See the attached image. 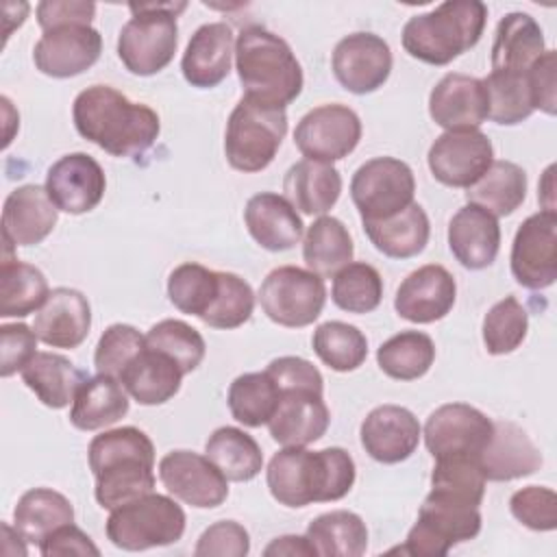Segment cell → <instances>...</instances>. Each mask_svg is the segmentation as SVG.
<instances>
[{
  "label": "cell",
  "instance_id": "obj_1",
  "mask_svg": "<svg viewBox=\"0 0 557 557\" xmlns=\"http://www.w3.org/2000/svg\"><path fill=\"white\" fill-rule=\"evenodd\" d=\"M78 135L111 157L144 154L159 137L161 122L154 109L128 100L109 85L83 89L72 104Z\"/></svg>",
  "mask_w": 557,
  "mask_h": 557
},
{
  "label": "cell",
  "instance_id": "obj_2",
  "mask_svg": "<svg viewBox=\"0 0 557 557\" xmlns=\"http://www.w3.org/2000/svg\"><path fill=\"white\" fill-rule=\"evenodd\" d=\"M355 476V459L339 446L322 450L283 446L272 455L265 470L272 498L294 509L344 498L352 490Z\"/></svg>",
  "mask_w": 557,
  "mask_h": 557
},
{
  "label": "cell",
  "instance_id": "obj_3",
  "mask_svg": "<svg viewBox=\"0 0 557 557\" xmlns=\"http://www.w3.org/2000/svg\"><path fill=\"white\" fill-rule=\"evenodd\" d=\"M87 459L96 479V500L109 511L154 490V444L137 426L96 435L89 442Z\"/></svg>",
  "mask_w": 557,
  "mask_h": 557
},
{
  "label": "cell",
  "instance_id": "obj_4",
  "mask_svg": "<svg viewBox=\"0 0 557 557\" xmlns=\"http://www.w3.org/2000/svg\"><path fill=\"white\" fill-rule=\"evenodd\" d=\"M235 70L244 96L285 109L302 91V67L289 44L272 30L250 24L235 39Z\"/></svg>",
  "mask_w": 557,
  "mask_h": 557
},
{
  "label": "cell",
  "instance_id": "obj_5",
  "mask_svg": "<svg viewBox=\"0 0 557 557\" xmlns=\"http://www.w3.org/2000/svg\"><path fill=\"white\" fill-rule=\"evenodd\" d=\"M485 22L487 7L481 0H448L405 22L403 48L422 63L446 65L479 44Z\"/></svg>",
  "mask_w": 557,
  "mask_h": 557
},
{
  "label": "cell",
  "instance_id": "obj_6",
  "mask_svg": "<svg viewBox=\"0 0 557 557\" xmlns=\"http://www.w3.org/2000/svg\"><path fill=\"white\" fill-rule=\"evenodd\" d=\"M133 17L117 35V57L135 76H152L170 65L178 46L176 17L187 2H131Z\"/></svg>",
  "mask_w": 557,
  "mask_h": 557
},
{
  "label": "cell",
  "instance_id": "obj_7",
  "mask_svg": "<svg viewBox=\"0 0 557 557\" xmlns=\"http://www.w3.org/2000/svg\"><path fill=\"white\" fill-rule=\"evenodd\" d=\"M285 133V109L244 96L231 111L224 131V154L228 165L246 174L265 170L274 161Z\"/></svg>",
  "mask_w": 557,
  "mask_h": 557
},
{
  "label": "cell",
  "instance_id": "obj_8",
  "mask_svg": "<svg viewBox=\"0 0 557 557\" xmlns=\"http://www.w3.org/2000/svg\"><path fill=\"white\" fill-rule=\"evenodd\" d=\"M183 507L165 494H146L117 509L107 518V537L122 550H146L170 546L185 533Z\"/></svg>",
  "mask_w": 557,
  "mask_h": 557
},
{
  "label": "cell",
  "instance_id": "obj_9",
  "mask_svg": "<svg viewBox=\"0 0 557 557\" xmlns=\"http://www.w3.org/2000/svg\"><path fill=\"white\" fill-rule=\"evenodd\" d=\"M479 533V507L429 492L420 505L416 524L398 550L413 557H444L455 544L474 540Z\"/></svg>",
  "mask_w": 557,
  "mask_h": 557
},
{
  "label": "cell",
  "instance_id": "obj_10",
  "mask_svg": "<svg viewBox=\"0 0 557 557\" xmlns=\"http://www.w3.org/2000/svg\"><path fill=\"white\" fill-rule=\"evenodd\" d=\"M259 302L274 324L309 326L320 318L326 302L324 278L298 265H278L263 278Z\"/></svg>",
  "mask_w": 557,
  "mask_h": 557
},
{
  "label": "cell",
  "instance_id": "obj_11",
  "mask_svg": "<svg viewBox=\"0 0 557 557\" xmlns=\"http://www.w3.org/2000/svg\"><path fill=\"white\" fill-rule=\"evenodd\" d=\"M416 178L411 168L396 157H374L357 168L350 198L366 220H387L413 202Z\"/></svg>",
  "mask_w": 557,
  "mask_h": 557
},
{
  "label": "cell",
  "instance_id": "obj_12",
  "mask_svg": "<svg viewBox=\"0 0 557 557\" xmlns=\"http://www.w3.org/2000/svg\"><path fill=\"white\" fill-rule=\"evenodd\" d=\"M494 433V422L472 405L446 403L424 422V444L433 459H479Z\"/></svg>",
  "mask_w": 557,
  "mask_h": 557
},
{
  "label": "cell",
  "instance_id": "obj_13",
  "mask_svg": "<svg viewBox=\"0 0 557 557\" xmlns=\"http://www.w3.org/2000/svg\"><path fill=\"white\" fill-rule=\"evenodd\" d=\"M361 139V120L346 104H320L305 113L294 131V144L305 159L333 163L348 157Z\"/></svg>",
  "mask_w": 557,
  "mask_h": 557
},
{
  "label": "cell",
  "instance_id": "obj_14",
  "mask_svg": "<svg viewBox=\"0 0 557 557\" xmlns=\"http://www.w3.org/2000/svg\"><path fill=\"white\" fill-rule=\"evenodd\" d=\"M511 274L533 292L546 289L557 278V213L537 211L516 231L511 244Z\"/></svg>",
  "mask_w": 557,
  "mask_h": 557
},
{
  "label": "cell",
  "instance_id": "obj_15",
  "mask_svg": "<svg viewBox=\"0 0 557 557\" xmlns=\"http://www.w3.org/2000/svg\"><path fill=\"white\" fill-rule=\"evenodd\" d=\"M494 146L479 128L446 131L429 148L426 163L435 181L446 187L474 185L492 165Z\"/></svg>",
  "mask_w": 557,
  "mask_h": 557
},
{
  "label": "cell",
  "instance_id": "obj_16",
  "mask_svg": "<svg viewBox=\"0 0 557 557\" xmlns=\"http://www.w3.org/2000/svg\"><path fill=\"white\" fill-rule=\"evenodd\" d=\"M392 50L387 41L374 33H352L337 41L331 67L337 83L357 96L372 94L389 78Z\"/></svg>",
  "mask_w": 557,
  "mask_h": 557
},
{
  "label": "cell",
  "instance_id": "obj_17",
  "mask_svg": "<svg viewBox=\"0 0 557 557\" xmlns=\"http://www.w3.org/2000/svg\"><path fill=\"white\" fill-rule=\"evenodd\" d=\"M159 479L163 487L185 505L196 509L220 507L228 496L226 476L209 461V457L191 450H172L159 461Z\"/></svg>",
  "mask_w": 557,
  "mask_h": 557
},
{
  "label": "cell",
  "instance_id": "obj_18",
  "mask_svg": "<svg viewBox=\"0 0 557 557\" xmlns=\"http://www.w3.org/2000/svg\"><path fill=\"white\" fill-rule=\"evenodd\" d=\"M102 52V35L91 24H67L44 30L33 48L35 67L52 78L87 72Z\"/></svg>",
  "mask_w": 557,
  "mask_h": 557
},
{
  "label": "cell",
  "instance_id": "obj_19",
  "mask_svg": "<svg viewBox=\"0 0 557 557\" xmlns=\"http://www.w3.org/2000/svg\"><path fill=\"white\" fill-rule=\"evenodd\" d=\"M44 187L59 211L81 215L100 205L107 176L100 163L87 152H70L48 168Z\"/></svg>",
  "mask_w": 557,
  "mask_h": 557
},
{
  "label": "cell",
  "instance_id": "obj_20",
  "mask_svg": "<svg viewBox=\"0 0 557 557\" xmlns=\"http://www.w3.org/2000/svg\"><path fill=\"white\" fill-rule=\"evenodd\" d=\"M457 298L455 276L440 263H426L403 278L394 309L403 320L431 324L446 318Z\"/></svg>",
  "mask_w": 557,
  "mask_h": 557
},
{
  "label": "cell",
  "instance_id": "obj_21",
  "mask_svg": "<svg viewBox=\"0 0 557 557\" xmlns=\"http://www.w3.org/2000/svg\"><path fill=\"white\" fill-rule=\"evenodd\" d=\"M490 113L483 78L450 72L429 94V115L446 131L479 128Z\"/></svg>",
  "mask_w": 557,
  "mask_h": 557
},
{
  "label": "cell",
  "instance_id": "obj_22",
  "mask_svg": "<svg viewBox=\"0 0 557 557\" xmlns=\"http://www.w3.org/2000/svg\"><path fill=\"white\" fill-rule=\"evenodd\" d=\"M422 426L418 418L400 405L374 407L361 422L359 437L363 450L379 463H400L420 444Z\"/></svg>",
  "mask_w": 557,
  "mask_h": 557
},
{
  "label": "cell",
  "instance_id": "obj_23",
  "mask_svg": "<svg viewBox=\"0 0 557 557\" xmlns=\"http://www.w3.org/2000/svg\"><path fill=\"white\" fill-rule=\"evenodd\" d=\"M91 329V307L83 292L74 287L50 289L46 302L35 313L33 331L52 348H78Z\"/></svg>",
  "mask_w": 557,
  "mask_h": 557
},
{
  "label": "cell",
  "instance_id": "obj_24",
  "mask_svg": "<svg viewBox=\"0 0 557 557\" xmlns=\"http://www.w3.org/2000/svg\"><path fill=\"white\" fill-rule=\"evenodd\" d=\"M233 54V28L226 22H209L191 35L181 59V72L191 87L211 89L228 76Z\"/></svg>",
  "mask_w": 557,
  "mask_h": 557
},
{
  "label": "cell",
  "instance_id": "obj_25",
  "mask_svg": "<svg viewBox=\"0 0 557 557\" xmlns=\"http://www.w3.org/2000/svg\"><path fill=\"white\" fill-rule=\"evenodd\" d=\"M331 422V411L318 392H281L274 416L268 422L270 435L281 446H309L318 442Z\"/></svg>",
  "mask_w": 557,
  "mask_h": 557
},
{
  "label": "cell",
  "instance_id": "obj_26",
  "mask_svg": "<svg viewBox=\"0 0 557 557\" xmlns=\"http://www.w3.org/2000/svg\"><path fill=\"white\" fill-rule=\"evenodd\" d=\"M57 218L59 209L46 187L35 183L15 187L2 207V237L13 246L41 244L52 233Z\"/></svg>",
  "mask_w": 557,
  "mask_h": 557
},
{
  "label": "cell",
  "instance_id": "obj_27",
  "mask_svg": "<svg viewBox=\"0 0 557 557\" xmlns=\"http://www.w3.org/2000/svg\"><path fill=\"white\" fill-rule=\"evenodd\" d=\"M448 248L468 270L490 268L500 248L498 220L476 205H463L448 222Z\"/></svg>",
  "mask_w": 557,
  "mask_h": 557
},
{
  "label": "cell",
  "instance_id": "obj_28",
  "mask_svg": "<svg viewBox=\"0 0 557 557\" xmlns=\"http://www.w3.org/2000/svg\"><path fill=\"white\" fill-rule=\"evenodd\" d=\"M476 461L485 481H513L540 470L542 453L516 422L500 420Z\"/></svg>",
  "mask_w": 557,
  "mask_h": 557
},
{
  "label": "cell",
  "instance_id": "obj_29",
  "mask_svg": "<svg viewBox=\"0 0 557 557\" xmlns=\"http://www.w3.org/2000/svg\"><path fill=\"white\" fill-rule=\"evenodd\" d=\"M244 222L250 237L270 252L294 248L302 237V220L285 196L261 191L248 198Z\"/></svg>",
  "mask_w": 557,
  "mask_h": 557
},
{
  "label": "cell",
  "instance_id": "obj_30",
  "mask_svg": "<svg viewBox=\"0 0 557 557\" xmlns=\"http://www.w3.org/2000/svg\"><path fill=\"white\" fill-rule=\"evenodd\" d=\"M542 54L544 33L529 13L513 11L498 22L492 44V72L524 74Z\"/></svg>",
  "mask_w": 557,
  "mask_h": 557
},
{
  "label": "cell",
  "instance_id": "obj_31",
  "mask_svg": "<svg viewBox=\"0 0 557 557\" xmlns=\"http://www.w3.org/2000/svg\"><path fill=\"white\" fill-rule=\"evenodd\" d=\"M283 191L294 209L307 215H324L339 200L342 176L331 163L302 159L285 172Z\"/></svg>",
  "mask_w": 557,
  "mask_h": 557
},
{
  "label": "cell",
  "instance_id": "obj_32",
  "mask_svg": "<svg viewBox=\"0 0 557 557\" xmlns=\"http://www.w3.org/2000/svg\"><path fill=\"white\" fill-rule=\"evenodd\" d=\"M183 370L168 355L144 348L122 372L120 383L139 405L152 407L174 398L181 389Z\"/></svg>",
  "mask_w": 557,
  "mask_h": 557
},
{
  "label": "cell",
  "instance_id": "obj_33",
  "mask_svg": "<svg viewBox=\"0 0 557 557\" xmlns=\"http://www.w3.org/2000/svg\"><path fill=\"white\" fill-rule=\"evenodd\" d=\"M24 385L50 409H63L74 403L81 385L89 379L65 355L37 352L22 368Z\"/></svg>",
  "mask_w": 557,
  "mask_h": 557
},
{
  "label": "cell",
  "instance_id": "obj_34",
  "mask_svg": "<svg viewBox=\"0 0 557 557\" xmlns=\"http://www.w3.org/2000/svg\"><path fill=\"white\" fill-rule=\"evenodd\" d=\"M363 233L385 257L409 259L426 248L431 224L426 211L418 202H411L407 209L387 220H366Z\"/></svg>",
  "mask_w": 557,
  "mask_h": 557
},
{
  "label": "cell",
  "instance_id": "obj_35",
  "mask_svg": "<svg viewBox=\"0 0 557 557\" xmlns=\"http://www.w3.org/2000/svg\"><path fill=\"white\" fill-rule=\"evenodd\" d=\"M128 413V392L124 385L107 374L89 376L72 405L70 422L78 431H98L115 424Z\"/></svg>",
  "mask_w": 557,
  "mask_h": 557
},
{
  "label": "cell",
  "instance_id": "obj_36",
  "mask_svg": "<svg viewBox=\"0 0 557 557\" xmlns=\"http://www.w3.org/2000/svg\"><path fill=\"white\" fill-rule=\"evenodd\" d=\"M74 522L72 503L57 490L33 487L24 492L13 509V524L24 542L41 544L54 529Z\"/></svg>",
  "mask_w": 557,
  "mask_h": 557
},
{
  "label": "cell",
  "instance_id": "obj_37",
  "mask_svg": "<svg viewBox=\"0 0 557 557\" xmlns=\"http://www.w3.org/2000/svg\"><path fill=\"white\" fill-rule=\"evenodd\" d=\"M466 198L494 218L511 215L527 198V172L513 161H492L487 172L468 187Z\"/></svg>",
  "mask_w": 557,
  "mask_h": 557
},
{
  "label": "cell",
  "instance_id": "obj_38",
  "mask_svg": "<svg viewBox=\"0 0 557 557\" xmlns=\"http://www.w3.org/2000/svg\"><path fill=\"white\" fill-rule=\"evenodd\" d=\"M205 455L226 476V481H252L263 468L261 446L252 435L237 426L215 429L207 444Z\"/></svg>",
  "mask_w": 557,
  "mask_h": 557
},
{
  "label": "cell",
  "instance_id": "obj_39",
  "mask_svg": "<svg viewBox=\"0 0 557 557\" xmlns=\"http://www.w3.org/2000/svg\"><path fill=\"white\" fill-rule=\"evenodd\" d=\"M307 540L322 557H359L368 548V527L359 513L335 509L320 513L307 527Z\"/></svg>",
  "mask_w": 557,
  "mask_h": 557
},
{
  "label": "cell",
  "instance_id": "obj_40",
  "mask_svg": "<svg viewBox=\"0 0 557 557\" xmlns=\"http://www.w3.org/2000/svg\"><path fill=\"white\" fill-rule=\"evenodd\" d=\"M355 257L352 237L346 224L333 215H320L305 233L302 259L307 270L320 276H335Z\"/></svg>",
  "mask_w": 557,
  "mask_h": 557
},
{
  "label": "cell",
  "instance_id": "obj_41",
  "mask_svg": "<svg viewBox=\"0 0 557 557\" xmlns=\"http://www.w3.org/2000/svg\"><path fill=\"white\" fill-rule=\"evenodd\" d=\"M50 289L44 272L20 259L0 265V315L24 318L39 311Z\"/></svg>",
  "mask_w": 557,
  "mask_h": 557
},
{
  "label": "cell",
  "instance_id": "obj_42",
  "mask_svg": "<svg viewBox=\"0 0 557 557\" xmlns=\"http://www.w3.org/2000/svg\"><path fill=\"white\" fill-rule=\"evenodd\" d=\"M435 361V344L422 331H400L385 339L376 350V363L389 379L416 381Z\"/></svg>",
  "mask_w": 557,
  "mask_h": 557
},
{
  "label": "cell",
  "instance_id": "obj_43",
  "mask_svg": "<svg viewBox=\"0 0 557 557\" xmlns=\"http://www.w3.org/2000/svg\"><path fill=\"white\" fill-rule=\"evenodd\" d=\"M281 392L268 372H246L228 385L226 403L231 416L250 429L268 424L276 411Z\"/></svg>",
  "mask_w": 557,
  "mask_h": 557
},
{
  "label": "cell",
  "instance_id": "obj_44",
  "mask_svg": "<svg viewBox=\"0 0 557 557\" xmlns=\"http://www.w3.org/2000/svg\"><path fill=\"white\" fill-rule=\"evenodd\" d=\"M311 346L320 361L335 372H352L368 357L366 335L348 322L329 320L313 331Z\"/></svg>",
  "mask_w": 557,
  "mask_h": 557
},
{
  "label": "cell",
  "instance_id": "obj_45",
  "mask_svg": "<svg viewBox=\"0 0 557 557\" xmlns=\"http://www.w3.org/2000/svg\"><path fill=\"white\" fill-rule=\"evenodd\" d=\"M220 278L215 270L187 261L176 265L168 276V298L181 311L202 318L218 296Z\"/></svg>",
  "mask_w": 557,
  "mask_h": 557
},
{
  "label": "cell",
  "instance_id": "obj_46",
  "mask_svg": "<svg viewBox=\"0 0 557 557\" xmlns=\"http://www.w3.org/2000/svg\"><path fill=\"white\" fill-rule=\"evenodd\" d=\"M333 302L348 313H370L383 300V278L366 261H350L333 276Z\"/></svg>",
  "mask_w": 557,
  "mask_h": 557
},
{
  "label": "cell",
  "instance_id": "obj_47",
  "mask_svg": "<svg viewBox=\"0 0 557 557\" xmlns=\"http://www.w3.org/2000/svg\"><path fill=\"white\" fill-rule=\"evenodd\" d=\"M483 83L490 100L487 120L500 126H513L524 122L535 111L531 102L527 72H490Z\"/></svg>",
  "mask_w": 557,
  "mask_h": 557
},
{
  "label": "cell",
  "instance_id": "obj_48",
  "mask_svg": "<svg viewBox=\"0 0 557 557\" xmlns=\"http://www.w3.org/2000/svg\"><path fill=\"white\" fill-rule=\"evenodd\" d=\"M146 346L176 361L183 374L194 372L202 363L207 352L202 335L191 324L172 318L150 326V331L146 333Z\"/></svg>",
  "mask_w": 557,
  "mask_h": 557
},
{
  "label": "cell",
  "instance_id": "obj_49",
  "mask_svg": "<svg viewBox=\"0 0 557 557\" xmlns=\"http://www.w3.org/2000/svg\"><path fill=\"white\" fill-rule=\"evenodd\" d=\"M481 331L490 355L513 352L527 337L529 313L516 296H505L485 313Z\"/></svg>",
  "mask_w": 557,
  "mask_h": 557
},
{
  "label": "cell",
  "instance_id": "obj_50",
  "mask_svg": "<svg viewBox=\"0 0 557 557\" xmlns=\"http://www.w3.org/2000/svg\"><path fill=\"white\" fill-rule=\"evenodd\" d=\"M431 492L479 507L485 494V476L476 459H435Z\"/></svg>",
  "mask_w": 557,
  "mask_h": 557
},
{
  "label": "cell",
  "instance_id": "obj_51",
  "mask_svg": "<svg viewBox=\"0 0 557 557\" xmlns=\"http://www.w3.org/2000/svg\"><path fill=\"white\" fill-rule=\"evenodd\" d=\"M218 296L200 320L207 326L231 331L250 320L255 309V292L248 281L233 272H218Z\"/></svg>",
  "mask_w": 557,
  "mask_h": 557
},
{
  "label": "cell",
  "instance_id": "obj_52",
  "mask_svg": "<svg viewBox=\"0 0 557 557\" xmlns=\"http://www.w3.org/2000/svg\"><path fill=\"white\" fill-rule=\"evenodd\" d=\"M146 348V335L131 324H111L98 339L94 366L98 374L120 381L126 366Z\"/></svg>",
  "mask_w": 557,
  "mask_h": 557
},
{
  "label": "cell",
  "instance_id": "obj_53",
  "mask_svg": "<svg viewBox=\"0 0 557 557\" xmlns=\"http://www.w3.org/2000/svg\"><path fill=\"white\" fill-rule=\"evenodd\" d=\"M511 516L533 531H555L557 527V494L550 487L529 485L511 494Z\"/></svg>",
  "mask_w": 557,
  "mask_h": 557
},
{
  "label": "cell",
  "instance_id": "obj_54",
  "mask_svg": "<svg viewBox=\"0 0 557 557\" xmlns=\"http://www.w3.org/2000/svg\"><path fill=\"white\" fill-rule=\"evenodd\" d=\"M250 553V535L235 520H220L202 531L196 542V557H244Z\"/></svg>",
  "mask_w": 557,
  "mask_h": 557
},
{
  "label": "cell",
  "instance_id": "obj_55",
  "mask_svg": "<svg viewBox=\"0 0 557 557\" xmlns=\"http://www.w3.org/2000/svg\"><path fill=\"white\" fill-rule=\"evenodd\" d=\"M37 333L22 324H2L0 326V374L7 379L37 355Z\"/></svg>",
  "mask_w": 557,
  "mask_h": 557
},
{
  "label": "cell",
  "instance_id": "obj_56",
  "mask_svg": "<svg viewBox=\"0 0 557 557\" xmlns=\"http://www.w3.org/2000/svg\"><path fill=\"white\" fill-rule=\"evenodd\" d=\"M265 372L272 376L278 392H285V389H309L318 394L324 392V379L320 370L302 357H294V355L276 357L268 363Z\"/></svg>",
  "mask_w": 557,
  "mask_h": 557
},
{
  "label": "cell",
  "instance_id": "obj_57",
  "mask_svg": "<svg viewBox=\"0 0 557 557\" xmlns=\"http://www.w3.org/2000/svg\"><path fill=\"white\" fill-rule=\"evenodd\" d=\"M527 83H529L533 109L555 115L557 113V54H555V50H544V54L527 70Z\"/></svg>",
  "mask_w": 557,
  "mask_h": 557
},
{
  "label": "cell",
  "instance_id": "obj_58",
  "mask_svg": "<svg viewBox=\"0 0 557 557\" xmlns=\"http://www.w3.org/2000/svg\"><path fill=\"white\" fill-rule=\"evenodd\" d=\"M96 13L94 2L85 0H44L37 4V24L41 30H50L67 24H91Z\"/></svg>",
  "mask_w": 557,
  "mask_h": 557
},
{
  "label": "cell",
  "instance_id": "obj_59",
  "mask_svg": "<svg viewBox=\"0 0 557 557\" xmlns=\"http://www.w3.org/2000/svg\"><path fill=\"white\" fill-rule=\"evenodd\" d=\"M39 553L44 557H65V555H100V548L91 542V537L81 531L74 522L63 524L59 529H54L41 544H39Z\"/></svg>",
  "mask_w": 557,
  "mask_h": 557
},
{
  "label": "cell",
  "instance_id": "obj_60",
  "mask_svg": "<svg viewBox=\"0 0 557 557\" xmlns=\"http://www.w3.org/2000/svg\"><path fill=\"white\" fill-rule=\"evenodd\" d=\"M263 555L265 557H278V555H287V557H294V555H302V557H313L315 550L311 546V542L307 540V535H281V537H274L265 548H263Z\"/></svg>",
  "mask_w": 557,
  "mask_h": 557
}]
</instances>
